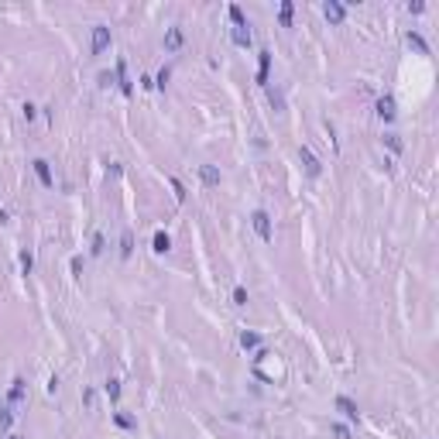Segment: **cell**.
Listing matches in <instances>:
<instances>
[{"mask_svg": "<svg viewBox=\"0 0 439 439\" xmlns=\"http://www.w3.org/2000/svg\"><path fill=\"white\" fill-rule=\"evenodd\" d=\"M165 48H168V52L182 48V31H179V28H168V31H165Z\"/></svg>", "mask_w": 439, "mask_h": 439, "instance_id": "obj_8", "label": "cell"}, {"mask_svg": "<svg viewBox=\"0 0 439 439\" xmlns=\"http://www.w3.org/2000/svg\"><path fill=\"white\" fill-rule=\"evenodd\" d=\"M333 436H336V439H354V436H350V429H347V425H333Z\"/></svg>", "mask_w": 439, "mask_h": 439, "instance_id": "obj_21", "label": "cell"}, {"mask_svg": "<svg viewBox=\"0 0 439 439\" xmlns=\"http://www.w3.org/2000/svg\"><path fill=\"white\" fill-rule=\"evenodd\" d=\"M106 45H110V28L96 24V28H93V45H89V48H93V55H100Z\"/></svg>", "mask_w": 439, "mask_h": 439, "instance_id": "obj_2", "label": "cell"}, {"mask_svg": "<svg viewBox=\"0 0 439 439\" xmlns=\"http://www.w3.org/2000/svg\"><path fill=\"white\" fill-rule=\"evenodd\" d=\"M384 144H388V148H391L395 155L401 151V141H398V134H384Z\"/></svg>", "mask_w": 439, "mask_h": 439, "instance_id": "obj_16", "label": "cell"}, {"mask_svg": "<svg viewBox=\"0 0 439 439\" xmlns=\"http://www.w3.org/2000/svg\"><path fill=\"white\" fill-rule=\"evenodd\" d=\"M233 306H247V292H244L240 285L233 288Z\"/></svg>", "mask_w": 439, "mask_h": 439, "instance_id": "obj_19", "label": "cell"}, {"mask_svg": "<svg viewBox=\"0 0 439 439\" xmlns=\"http://www.w3.org/2000/svg\"><path fill=\"white\" fill-rule=\"evenodd\" d=\"M11 422H14V415H11V412H7V408H0V429H7V425H11Z\"/></svg>", "mask_w": 439, "mask_h": 439, "instance_id": "obj_22", "label": "cell"}, {"mask_svg": "<svg viewBox=\"0 0 439 439\" xmlns=\"http://www.w3.org/2000/svg\"><path fill=\"white\" fill-rule=\"evenodd\" d=\"M168 247H172V240H168V233H162V230H158V233H155V251H158V254H165Z\"/></svg>", "mask_w": 439, "mask_h": 439, "instance_id": "obj_14", "label": "cell"}, {"mask_svg": "<svg viewBox=\"0 0 439 439\" xmlns=\"http://www.w3.org/2000/svg\"><path fill=\"white\" fill-rule=\"evenodd\" d=\"M257 343H261V336H257V333H247V330L240 333V347H244V350H254Z\"/></svg>", "mask_w": 439, "mask_h": 439, "instance_id": "obj_11", "label": "cell"}, {"mask_svg": "<svg viewBox=\"0 0 439 439\" xmlns=\"http://www.w3.org/2000/svg\"><path fill=\"white\" fill-rule=\"evenodd\" d=\"M35 172H38L42 186H48V189L55 186V179H52V172H48V162H45V158H38V162H35Z\"/></svg>", "mask_w": 439, "mask_h": 439, "instance_id": "obj_7", "label": "cell"}, {"mask_svg": "<svg viewBox=\"0 0 439 439\" xmlns=\"http://www.w3.org/2000/svg\"><path fill=\"white\" fill-rule=\"evenodd\" d=\"M35 113H38V110H35L31 103H24V120H35Z\"/></svg>", "mask_w": 439, "mask_h": 439, "instance_id": "obj_25", "label": "cell"}, {"mask_svg": "<svg viewBox=\"0 0 439 439\" xmlns=\"http://www.w3.org/2000/svg\"><path fill=\"white\" fill-rule=\"evenodd\" d=\"M251 223H254V230H257L261 240H271V216H268L264 209H257V213L251 216Z\"/></svg>", "mask_w": 439, "mask_h": 439, "instance_id": "obj_1", "label": "cell"}, {"mask_svg": "<svg viewBox=\"0 0 439 439\" xmlns=\"http://www.w3.org/2000/svg\"><path fill=\"white\" fill-rule=\"evenodd\" d=\"M11 439H21V436H11Z\"/></svg>", "mask_w": 439, "mask_h": 439, "instance_id": "obj_26", "label": "cell"}, {"mask_svg": "<svg viewBox=\"0 0 439 439\" xmlns=\"http://www.w3.org/2000/svg\"><path fill=\"white\" fill-rule=\"evenodd\" d=\"M292 24V4H281V28Z\"/></svg>", "mask_w": 439, "mask_h": 439, "instance_id": "obj_20", "label": "cell"}, {"mask_svg": "<svg viewBox=\"0 0 439 439\" xmlns=\"http://www.w3.org/2000/svg\"><path fill=\"white\" fill-rule=\"evenodd\" d=\"M199 179H203L206 186H220V172H216L213 165H203V168H199Z\"/></svg>", "mask_w": 439, "mask_h": 439, "instance_id": "obj_9", "label": "cell"}, {"mask_svg": "<svg viewBox=\"0 0 439 439\" xmlns=\"http://www.w3.org/2000/svg\"><path fill=\"white\" fill-rule=\"evenodd\" d=\"M106 395L117 401V398H120V381H113V377H110V381H106Z\"/></svg>", "mask_w": 439, "mask_h": 439, "instance_id": "obj_17", "label": "cell"}, {"mask_svg": "<svg viewBox=\"0 0 439 439\" xmlns=\"http://www.w3.org/2000/svg\"><path fill=\"white\" fill-rule=\"evenodd\" d=\"M299 158H302V165H306L309 175H319V158H316L309 148H299Z\"/></svg>", "mask_w": 439, "mask_h": 439, "instance_id": "obj_5", "label": "cell"}, {"mask_svg": "<svg viewBox=\"0 0 439 439\" xmlns=\"http://www.w3.org/2000/svg\"><path fill=\"white\" fill-rule=\"evenodd\" d=\"M227 14H230V21H233V24H237V28H247V18H244V11H240V7H237V4H233V7H230V11H227Z\"/></svg>", "mask_w": 439, "mask_h": 439, "instance_id": "obj_12", "label": "cell"}, {"mask_svg": "<svg viewBox=\"0 0 439 439\" xmlns=\"http://www.w3.org/2000/svg\"><path fill=\"white\" fill-rule=\"evenodd\" d=\"M377 117H381V120H391V117H395V100H391V96H381V100H377Z\"/></svg>", "mask_w": 439, "mask_h": 439, "instance_id": "obj_6", "label": "cell"}, {"mask_svg": "<svg viewBox=\"0 0 439 439\" xmlns=\"http://www.w3.org/2000/svg\"><path fill=\"white\" fill-rule=\"evenodd\" d=\"M24 398V381H14V388H11V401H21Z\"/></svg>", "mask_w": 439, "mask_h": 439, "instance_id": "obj_18", "label": "cell"}, {"mask_svg": "<svg viewBox=\"0 0 439 439\" xmlns=\"http://www.w3.org/2000/svg\"><path fill=\"white\" fill-rule=\"evenodd\" d=\"M31 264H35V261H31V254L24 251V254H21V268H24V271H31Z\"/></svg>", "mask_w": 439, "mask_h": 439, "instance_id": "obj_24", "label": "cell"}, {"mask_svg": "<svg viewBox=\"0 0 439 439\" xmlns=\"http://www.w3.org/2000/svg\"><path fill=\"white\" fill-rule=\"evenodd\" d=\"M408 45H412L415 52H422V55H429V45H425V38H422V35H415V31H408Z\"/></svg>", "mask_w": 439, "mask_h": 439, "instance_id": "obj_10", "label": "cell"}, {"mask_svg": "<svg viewBox=\"0 0 439 439\" xmlns=\"http://www.w3.org/2000/svg\"><path fill=\"white\" fill-rule=\"evenodd\" d=\"M336 412H343V415H347V418H354V422L360 418V408H357V401H350L347 395H336Z\"/></svg>", "mask_w": 439, "mask_h": 439, "instance_id": "obj_3", "label": "cell"}, {"mask_svg": "<svg viewBox=\"0 0 439 439\" xmlns=\"http://www.w3.org/2000/svg\"><path fill=\"white\" fill-rule=\"evenodd\" d=\"M233 42L247 48V45H251V31H247V28H237V31H233Z\"/></svg>", "mask_w": 439, "mask_h": 439, "instance_id": "obj_15", "label": "cell"}, {"mask_svg": "<svg viewBox=\"0 0 439 439\" xmlns=\"http://www.w3.org/2000/svg\"><path fill=\"white\" fill-rule=\"evenodd\" d=\"M323 14H326V21H330V24H343V18H347L343 4H336V0H330V4L323 7Z\"/></svg>", "mask_w": 439, "mask_h": 439, "instance_id": "obj_4", "label": "cell"}, {"mask_svg": "<svg viewBox=\"0 0 439 439\" xmlns=\"http://www.w3.org/2000/svg\"><path fill=\"white\" fill-rule=\"evenodd\" d=\"M165 83H168V65H165V69L158 72V79H155V86H162V89H165Z\"/></svg>", "mask_w": 439, "mask_h": 439, "instance_id": "obj_23", "label": "cell"}, {"mask_svg": "<svg viewBox=\"0 0 439 439\" xmlns=\"http://www.w3.org/2000/svg\"><path fill=\"white\" fill-rule=\"evenodd\" d=\"M130 251H134V237H130V230H124V237H120V254L130 257Z\"/></svg>", "mask_w": 439, "mask_h": 439, "instance_id": "obj_13", "label": "cell"}]
</instances>
